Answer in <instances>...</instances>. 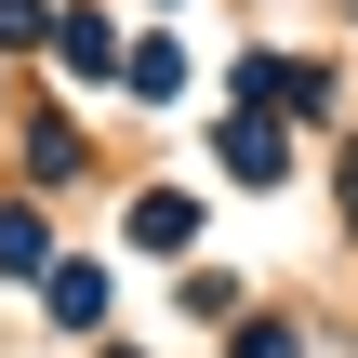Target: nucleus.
Masks as SVG:
<instances>
[{
    "mask_svg": "<svg viewBox=\"0 0 358 358\" xmlns=\"http://www.w3.org/2000/svg\"><path fill=\"white\" fill-rule=\"evenodd\" d=\"M53 53H66L80 80H106V66H120V27H106V13H66V27H53Z\"/></svg>",
    "mask_w": 358,
    "mask_h": 358,
    "instance_id": "1",
    "label": "nucleus"
},
{
    "mask_svg": "<svg viewBox=\"0 0 358 358\" xmlns=\"http://www.w3.org/2000/svg\"><path fill=\"white\" fill-rule=\"evenodd\" d=\"M226 159H239L252 186H279V133H266V120H239V133H226Z\"/></svg>",
    "mask_w": 358,
    "mask_h": 358,
    "instance_id": "2",
    "label": "nucleus"
},
{
    "mask_svg": "<svg viewBox=\"0 0 358 358\" xmlns=\"http://www.w3.org/2000/svg\"><path fill=\"white\" fill-rule=\"evenodd\" d=\"M186 226H199V213H186V199H133V239H146V252H173V239H186Z\"/></svg>",
    "mask_w": 358,
    "mask_h": 358,
    "instance_id": "3",
    "label": "nucleus"
},
{
    "mask_svg": "<svg viewBox=\"0 0 358 358\" xmlns=\"http://www.w3.org/2000/svg\"><path fill=\"white\" fill-rule=\"evenodd\" d=\"M40 266V213H0V279H27Z\"/></svg>",
    "mask_w": 358,
    "mask_h": 358,
    "instance_id": "4",
    "label": "nucleus"
},
{
    "mask_svg": "<svg viewBox=\"0 0 358 358\" xmlns=\"http://www.w3.org/2000/svg\"><path fill=\"white\" fill-rule=\"evenodd\" d=\"M27 27H40V0H0V40H27Z\"/></svg>",
    "mask_w": 358,
    "mask_h": 358,
    "instance_id": "5",
    "label": "nucleus"
}]
</instances>
